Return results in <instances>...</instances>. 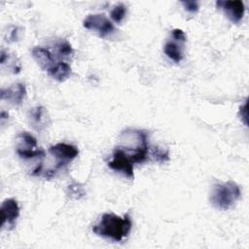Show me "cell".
Listing matches in <instances>:
<instances>
[{"label":"cell","mask_w":249,"mask_h":249,"mask_svg":"<svg viewBox=\"0 0 249 249\" xmlns=\"http://www.w3.org/2000/svg\"><path fill=\"white\" fill-rule=\"evenodd\" d=\"M163 51L166 56L171 60H173L174 62H180L184 57L181 46L173 41L166 42L164 45Z\"/></svg>","instance_id":"obj_14"},{"label":"cell","mask_w":249,"mask_h":249,"mask_svg":"<svg viewBox=\"0 0 249 249\" xmlns=\"http://www.w3.org/2000/svg\"><path fill=\"white\" fill-rule=\"evenodd\" d=\"M49 152L56 160L54 167L55 170L67 165L79 154V150L75 146L66 143H57L51 146Z\"/></svg>","instance_id":"obj_4"},{"label":"cell","mask_w":249,"mask_h":249,"mask_svg":"<svg viewBox=\"0 0 249 249\" xmlns=\"http://www.w3.org/2000/svg\"><path fill=\"white\" fill-rule=\"evenodd\" d=\"M68 194L70 196L74 198H80L85 195V191L83 187L78 184H72L68 187Z\"/></svg>","instance_id":"obj_18"},{"label":"cell","mask_w":249,"mask_h":249,"mask_svg":"<svg viewBox=\"0 0 249 249\" xmlns=\"http://www.w3.org/2000/svg\"><path fill=\"white\" fill-rule=\"evenodd\" d=\"M26 95V88L22 83H16L9 88L2 89L0 92L1 100H6L13 105H19Z\"/></svg>","instance_id":"obj_8"},{"label":"cell","mask_w":249,"mask_h":249,"mask_svg":"<svg viewBox=\"0 0 249 249\" xmlns=\"http://www.w3.org/2000/svg\"><path fill=\"white\" fill-rule=\"evenodd\" d=\"M216 6L222 9L233 23H238L244 16L245 7L242 1H217Z\"/></svg>","instance_id":"obj_7"},{"label":"cell","mask_w":249,"mask_h":249,"mask_svg":"<svg viewBox=\"0 0 249 249\" xmlns=\"http://www.w3.org/2000/svg\"><path fill=\"white\" fill-rule=\"evenodd\" d=\"M239 186L233 181L215 184L210 193V201L214 207L220 210L230 209L240 197Z\"/></svg>","instance_id":"obj_3"},{"label":"cell","mask_w":249,"mask_h":249,"mask_svg":"<svg viewBox=\"0 0 249 249\" xmlns=\"http://www.w3.org/2000/svg\"><path fill=\"white\" fill-rule=\"evenodd\" d=\"M19 216V206L16 199L7 198L1 204V225H9L11 227L15 226L17 219Z\"/></svg>","instance_id":"obj_9"},{"label":"cell","mask_w":249,"mask_h":249,"mask_svg":"<svg viewBox=\"0 0 249 249\" xmlns=\"http://www.w3.org/2000/svg\"><path fill=\"white\" fill-rule=\"evenodd\" d=\"M83 26L87 29L96 31L102 38L112 34L115 30L113 23L107 18L104 14H93L89 15L84 22Z\"/></svg>","instance_id":"obj_5"},{"label":"cell","mask_w":249,"mask_h":249,"mask_svg":"<svg viewBox=\"0 0 249 249\" xmlns=\"http://www.w3.org/2000/svg\"><path fill=\"white\" fill-rule=\"evenodd\" d=\"M18 155L23 160L29 159H44L45 152L43 150H17Z\"/></svg>","instance_id":"obj_15"},{"label":"cell","mask_w":249,"mask_h":249,"mask_svg":"<svg viewBox=\"0 0 249 249\" xmlns=\"http://www.w3.org/2000/svg\"><path fill=\"white\" fill-rule=\"evenodd\" d=\"M8 117H9L8 113H6L5 111H2V112H1V122H2V123H3V122H4V120H5V119H7Z\"/></svg>","instance_id":"obj_23"},{"label":"cell","mask_w":249,"mask_h":249,"mask_svg":"<svg viewBox=\"0 0 249 249\" xmlns=\"http://www.w3.org/2000/svg\"><path fill=\"white\" fill-rule=\"evenodd\" d=\"M37 147L36 138L28 132H20L17 136V150H34Z\"/></svg>","instance_id":"obj_13"},{"label":"cell","mask_w":249,"mask_h":249,"mask_svg":"<svg viewBox=\"0 0 249 249\" xmlns=\"http://www.w3.org/2000/svg\"><path fill=\"white\" fill-rule=\"evenodd\" d=\"M125 15H126V7L123 4H119L115 6L110 13L112 19L117 23H121L124 18Z\"/></svg>","instance_id":"obj_16"},{"label":"cell","mask_w":249,"mask_h":249,"mask_svg":"<svg viewBox=\"0 0 249 249\" xmlns=\"http://www.w3.org/2000/svg\"><path fill=\"white\" fill-rule=\"evenodd\" d=\"M182 5L185 10L190 13H196L198 11V3L196 1H183Z\"/></svg>","instance_id":"obj_20"},{"label":"cell","mask_w":249,"mask_h":249,"mask_svg":"<svg viewBox=\"0 0 249 249\" xmlns=\"http://www.w3.org/2000/svg\"><path fill=\"white\" fill-rule=\"evenodd\" d=\"M108 166L111 169L122 173L128 179H133V162L118 146L113 151V158L108 162Z\"/></svg>","instance_id":"obj_6"},{"label":"cell","mask_w":249,"mask_h":249,"mask_svg":"<svg viewBox=\"0 0 249 249\" xmlns=\"http://www.w3.org/2000/svg\"><path fill=\"white\" fill-rule=\"evenodd\" d=\"M121 148L130 159L133 163H142L148 159V137L144 130L127 128L124 130L120 136Z\"/></svg>","instance_id":"obj_2"},{"label":"cell","mask_w":249,"mask_h":249,"mask_svg":"<svg viewBox=\"0 0 249 249\" xmlns=\"http://www.w3.org/2000/svg\"><path fill=\"white\" fill-rule=\"evenodd\" d=\"M172 37L174 40L181 42V43H185V41H186V35H185L184 31L179 28H175L172 30Z\"/></svg>","instance_id":"obj_21"},{"label":"cell","mask_w":249,"mask_h":249,"mask_svg":"<svg viewBox=\"0 0 249 249\" xmlns=\"http://www.w3.org/2000/svg\"><path fill=\"white\" fill-rule=\"evenodd\" d=\"M6 57H7V55H6V53H5V51H4V50H2V51H1V59H0V62H1V64H3V63L5 62V59H6Z\"/></svg>","instance_id":"obj_22"},{"label":"cell","mask_w":249,"mask_h":249,"mask_svg":"<svg viewBox=\"0 0 249 249\" xmlns=\"http://www.w3.org/2000/svg\"><path fill=\"white\" fill-rule=\"evenodd\" d=\"M71 67L68 63L59 61L57 63H54L49 70L48 73L50 76H52L54 80L63 82L65 81L70 75H71Z\"/></svg>","instance_id":"obj_12"},{"label":"cell","mask_w":249,"mask_h":249,"mask_svg":"<svg viewBox=\"0 0 249 249\" xmlns=\"http://www.w3.org/2000/svg\"><path fill=\"white\" fill-rule=\"evenodd\" d=\"M152 155L154 156V158L156 159V160L160 161V162H164V161H166V160H169L168 152H167V151L164 152L163 150H161V149H160V148H158V147H157V148H154Z\"/></svg>","instance_id":"obj_19"},{"label":"cell","mask_w":249,"mask_h":249,"mask_svg":"<svg viewBox=\"0 0 249 249\" xmlns=\"http://www.w3.org/2000/svg\"><path fill=\"white\" fill-rule=\"evenodd\" d=\"M131 228L132 222L128 214L121 217L114 213H104L100 221L92 227V231L96 235L122 241L128 235Z\"/></svg>","instance_id":"obj_1"},{"label":"cell","mask_w":249,"mask_h":249,"mask_svg":"<svg viewBox=\"0 0 249 249\" xmlns=\"http://www.w3.org/2000/svg\"><path fill=\"white\" fill-rule=\"evenodd\" d=\"M29 122L32 127L38 131L47 127L50 123V117L48 111L43 106H37L29 111Z\"/></svg>","instance_id":"obj_10"},{"label":"cell","mask_w":249,"mask_h":249,"mask_svg":"<svg viewBox=\"0 0 249 249\" xmlns=\"http://www.w3.org/2000/svg\"><path fill=\"white\" fill-rule=\"evenodd\" d=\"M32 56L43 70H49L53 65L52 53L42 47H34L32 49Z\"/></svg>","instance_id":"obj_11"},{"label":"cell","mask_w":249,"mask_h":249,"mask_svg":"<svg viewBox=\"0 0 249 249\" xmlns=\"http://www.w3.org/2000/svg\"><path fill=\"white\" fill-rule=\"evenodd\" d=\"M56 50H57V53L59 56L67 57L73 53V49L67 41H61V42L57 43Z\"/></svg>","instance_id":"obj_17"}]
</instances>
